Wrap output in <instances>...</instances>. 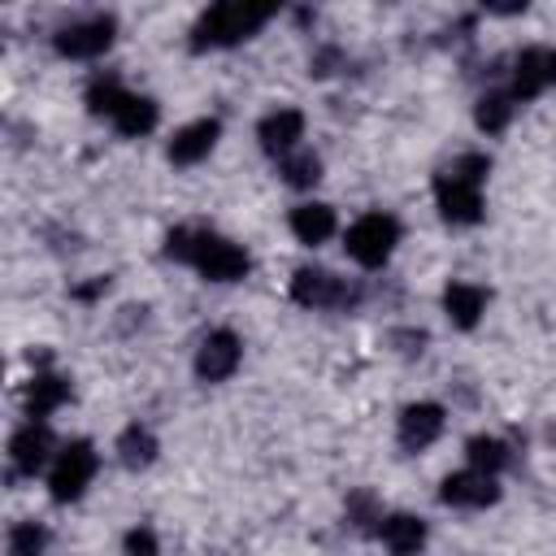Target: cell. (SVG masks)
I'll list each match as a JSON object with an SVG mask.
<instances>
[{
    "instance_id": "6da1fadb",
    "label": "cell",
    "mask_w": 556,
    "mask_h": 556,
    "mask_svg": "<svg viewBox=\"0 0 556 556\" xmlns=\"http://www.w3.org/2000/svg\"><path fill=\"white\" fill-rule=\"evenodd\" d=\"M491 161L482 152H465L456 156L439 178H434V200H439V213L452 222V226H473L482 217V178H486Z\"/></svg>"
},
{
    "instance_id": "7a4b0ae2",
    "label": "cell",
    "mask_w": 556,
    "mask_h": 556,
    "mask_svg": "<svg viewBox=\"0 0 556 556\" xmlns=\"http://www.w3.org/2000/svg\"><path fill=\"white\" fill-rule=\"evenodd\" d=\"M269 17H274L269 4H243V0L213 4V9L195 22V30H191V48H226V43H239V39L256 35Z\"/></svg>"
},
{
    "instance_id": "3957f363",
    "label": "cell",
    "mask_w": 556,
    "mask_h": 556,
    "mask_svg": "<svg viewBox=\"0 0 556 556\" xmlns=\"http://www.w3.org/2000/svg\"><path fill=\"white\" fill-rule=\"evenodd\" d=\"M395 243H400V222H395L391 213H365V217H356V222L348 226V235H343L348 256H352L356 265H365V269H378V265L395 252Z\"/></svg>"
},
{
    "instance_id": "277c9868",
    "label": "cell",
    "mask_w": 556,
    "mask_h": 556,
    "mask_svg": "<svg viewBox=\"0 0 556 556\" xmlns=\"http://www.w3.org/2000/svg\"><path fill=\"white\" fill-rule=\"evenodd\" d=\"M191 265L208 278V282H235L248 274V252L222 235H204L195 230V248H191Z\"/></svg>"
},
{
    "instance_id": "5b68a950",
    "label": "cell",
    "mask_w": 556,
    "mask_h": 556,
    "mask_svg": "<svg viewBox=\"0 0 556 556\" xmlns=\"http://www.w3.org/2000/svg\"><path fill=\"white\" fill-rule=\"evenodd\" d=\"M91 478H96V447H91L87 439L65 443L61 456H56V465H52V478H48L52 500H61V504H65V500H78Z\"/></svg>"
},
{
    "instance_id": "8992f818",
    "label": "cell",
    "mask_w": 556,
    "mask_h": 556,
    "mask_svg": "<svg viewBox=\"0 0 556 556\" xmlns=\"http://www.w3.org/2000/svg\"><path fill=\"white\" fill-rule=\"evenodd\" d=\"M291 300L304 308H348L356 300V287H348L326 269H300L291 278Z\"/></svg>"
},
{
    "instance_id": "52a82bcc",
    "label": "cell",
    "mask_w": 556,
    "mask_h": 556,
    "mask_svg": "<svg viewBox=\"0 0 556 556\" xmlns=\"http://www.w3.org/2000/svg\"><path fill=\"white\" fill-rule=\"evenodd\" d=\"M113 43V17H83V22H70L61 35H56V52L61 56H100L104 48Z\"/></svg>"
},
{
    "instance_id": "ba28073f",
    "label": "cell",
    "mask_w": 556,
    "mask_h": 556,
    "mask_svg": "<svg viewBox=\"0 0 556 556\" xmlns=\"http://www.w3.org/2000/svg\"><path fill=\"white\" fill-rule=\"evenodd\" d=\"M239 356H243L239 334H235V330H213V334L200 343V352H195V374H200L204 382H222V378H230V374L239 369Z\"/></svg>"
},
{
    "instance_id": "9c48e42d",
    "label": "cell",
    "mask_w": 556,
    "mask_h": 556,
    "mask_svg": "<svg viewBox=\"0 0 556 556\" xmlns=\"http://www.w3.org/2000/svg\"><path fill=\"white\" fill-rule=\"evenodd\" d=\"M443 504H456V508H486L500 500V482L495 473H482V469H460V473H447L443 478Z\"/></svg>"
},
{
    "instance_id": "30bf717a",
    "label": "cell",
    "mask_w": 556,
    "mask_h": 556,
    "mask_svg": "<svg viewBox=\"0 0 556 556\" xmlns=\"http://www.w3.org/2000/svg\"><path fill=\"white\" fill-rule=\"evenodd\" d=\"M439 430H443V408L430 404V400L408 404V408L400 413V447H408V452L430 447V443L439 439Z\"/></svg>"
},
{
    "instance_id": "8fae6325",
    "label": "cell",
    "mask_w": 556,
    "mask_h": 556,
    "mask_svg": "<svg viewBox=\"0 0 556 556\" xmlns=\"http://www.w3.org/2000/svg\"><path fill=\"white\" fill-rule=\"evenodd\" d=\"M217 135H222L217 117H200V122L182 126V130L169 139V161H174V165H195V161H204V156L213 152Z\"/></svg>"
},
{
    "instance_id": "7c38bea8",
    "label": "cell",
    "mask_w": 556,
    "mask_h": 556,
    "mask_svg": "<svg viewBox=\"0 0 556 556\" xmlns=\"http://www.w3.org/2000/svg\"><path fill=\"white\" fill-rule=\"evenodd\" d=\"M261 148L274 152V156H291V148L300 143L304 135V113L300 109H274L265 122H261Z\"/></svg>"
},
{
    "instance_id": "4fadbf2b",
    "label": "cell",
    "mask_w": 556,
    "mask_h": 556,
    "mask_svg": "<svg viewBox=\"0 0 556 556\" xmlns=\"http://www.w3.org/2000/svg\"><path fill=\"white\" fill-rule=\"evenodd\" d=\"M48 452H52V434H48V426H39V421L22 426V430L13 434V443H9V456H13V469H17V473H35V469L48 460Z\"/></svg>"
},
{
    "instance_id": "5bb4252c",
    "label": "cell",
    "mask_w": 556,
    "mask_h": 556,
    "mask_svg": "<svg viewBox=\"0 0 556 556\" xmlns=\"http://www.w3.org/2000/svg\"><path fill=\"white\" fill-rule=\"evenodd\" d=\"M378 530H382V543H387L391 556H417L421 543H426V526H421V517H408V513L387 517Z\"/></svg>"
},
{
    "instance_id": "9a60e30c",
    "label": "cell",
    "mask_w": 556,
    "mask_h": 556,
    "mask_svg": "<svg viewBox=\"0 0 556 556\" xmlns=\"http://www.w3.org/2000/svg\"><path fill=\"white\" fill-rule=\"evenodd\" d=\"M443 308H447V317H452L460 330H469V326H478V317H482V308H486V291L473 287V282H452V287L443 291Z\"/></svg>"
},
{
    "instance_id": "2e32d148",
    "label": "cell",
    "mask_w": 556,
    "mask_h": 556,
    "mask_svg": "<svg viewBox=\"0 0 556 556\" xmlns=\"http://www.w3.org/2000/svg\"><path fill=\"white\" fill-rule=\"evenodd\" d=\"M547 87V52L539 48H526L517 61H513V100H530Z\"/></svg>"
},
{
    "instance_id": "e0dca14e",
    "label": "cell",
    "mask_w": 556,
    "mask_h": 556,
    "mask_svg": "<svg viewBox=\"0 0 556 556\" xmlns=\"http://www.w3.org/2000/svg\"><path fill=\"white\" fill-rule=\"evenodd\" d=\"M65 400H70V382L61 374H35L30 391H26V413H30V421H39L52 408H61Z\"/></svg>"
},
{
    "instance_id": "ac0fdd59",
    "label": "cell",
    "mask_w": 556,
    "mask_h": 556,
    "mask_svg": "<svg viewBox=\"0 0 556 556\" xmlns=\"http://www.w3.org/2000/svg\"><path fill=\"white\" fill-rule=\"evenodd\" d=\"M291 230H295V239L300 243H326L330 235H334V208L330 204H300L295 213H291Z\"/></svg>"
},
{
    "instance_id": "d6986e66",
    "label": "cell",
    "mask_w": 556,
    "mask_h": 556,
    "mask_svg": "<svg viewBox=\"0 0 556 556\" xmlns=\"http://www.w3.org/2000/svg\"><path fill=\"white\" fill-rule=\"evenodd\" d=\"M113 126H117L126 139H139V135H148V130L156 126V104H152L148 96H126L122 109L113 113Z\"/></svg>"
},
{
    "instance_id": "ffe728a7",
    "label": "cell",
    "mask_w": 556,
    "mask_h": 556,
    "mask_svg": "<svg viewBox=\"0 0 556 556\" xmlns=\"http://www.w3.org/2000/svg\"><path fill=\"white\" fill-rule=\"evenodd\" d=\"M117 456H122V465L126 469H143V465H152L156 460V434L148 430V426H126L122 430V439H117Z\"/></svg>"
},
{
    "instance_id": "44dd1931",
    "label": "cell",
    "mask_w": 556,
    "mask_h": 556,
    "mask_svg": "<svg viewBox=\"0 0 556 556\" xmlns=\"http://www.w3.org/2000/svg\"><path fill=\"white\" fill-rule=\"evenodd\" d=\"M126 96H130V91H126L113 74H100V78H91V87H87V109H91V113H109V117H113V113L122 109V100H126Z\"/></svg>"
},
{
    "instance_id": "7402d4cb",
    "label": "cell",
    "mask_w": 556,
    "mask_h": 556,
    "mask_svg": "<svg viewBox=\"0 0 556 556\" xmlns=\"http://www.w3.org/2000/svg\"><path fill=\"white\" fill-rule=\"evenodd\" d=\"M469 469H482V473H500L504 465H508V447L500 443V439H491V434H478V439H469Z\"/></svg>"
},
{
    "instance_id": "603a6c76",
    "label": "cell",
    "mask_w": 556,
    "mask_h": 556,
    "mask_svg": "<svg viewBox=\"0 0 556 556\" xmlns=\"http://www.w3.org/2000/svg\"><path fill=\"white\" fill-rule=\"evenodd\" d=\"M478 126L486 130V135H495V130H504L508 126V117H513V96H504V91H486L482 100H478Z\"/></svg>"
},
{
    "instance_id": "cb8c5ba5",
    "label": "cell",
    "mask_w": 556,
    "mask_h": 556,
    "mask_svg": "<svg viewBox=\"0 0 556 556\" xmlns=\"http://www.w3.org/2000/svg\"><path fill=\"white\" fill-rule=\"evenodd\" d=\"M48 547V530L39 521H17L9 530V556H43Z\"/></svg>"
},
{
    "instance_id": "d4e9b609",
    "label": "cell",
    "mask_w": 556,
    "mask_h": 556,
    "mask_svg": "<svg viewBox=\"0 0 556 556\" xmlns=\"http://www.w3.org/2000/svg\"><path fill=\"white\" fill-rule=\"evenodd\" d=\"M282 178L291 187H313L321 178V161L313 152H291V156H282Z\"/></svg>"
},
{
    "instance_id": "484cf974",
    "label": "cell",
    "mask_w": 556,
    "mask_h": 556,
    "mask_svg": "<svg viewBox=\"0 0 556 556\" xmlns=\"http://www.w3.org/2000/svg\"><path fill=\"white\" fill-rule=\"evenodd\" d=\"M348 521H352L356 530H365L369 521H378V508H374V495H365V491H361V495H352V500H348Z\"/></svg>"
},
{
    "instance_id": "4316f807",
    "label": "cell",
    "mask_w": 556,
    "mask_h": 556,
    "mask_svg": "<svg viewBox=\"0 0 556 556\" xmlns=\"http://www.w3.org/2000/svg\"><path fill=\"white\" fill-rule=\"evenodd\" d=\"M161 547H156V534L148 530V526H135L130 534H126V556H156Z\"/></svg>"
},
{
    "instance_id": "83f0119b",
    "label": "cell",
    "mask_w": 556,
    "mask_h": 556,
    "mask_svg": "<svg viewBox=\"0 0 556 556\" xmlns=\"http://www.w3.org/2000/svg\"><path fill=\"white\" fill-rule=\"evenodd\" d=\"M334 61H339V52H334V48H321L308 65H313V74H330V65H334Z\"/></svg>"
},
{
    "instance_id": "f1b7e54d",
    "label": "cell",
    "mask_w": 556,
    "mask_h": 556,
    "mask_svg": "<svg viewBox=\"0 0 556 556\" xmlns=\"http://www.w3.org/2000/svg\"><path fill=\"white\" fill-rule=\"evenodd\" d=\"M104 287H109V278H96V282H87V287H78L74 295H78V300H96V295H100Z\"/></svg>"
},
{
    "instance_id": "f546056e",
    "label": "cell",
    "mask_w": 556,
    "mask_h": 556,
    "mask_svg": "<svg viewBox=\"0 0 556 556\" xmlns=\"http://www.w3.org/2000/svg\"><path fill=\"white\" fill-rule=\"evenodd\" d=\"M547 83H556V52H547Z\"/></svg>"
}]
</instances>
